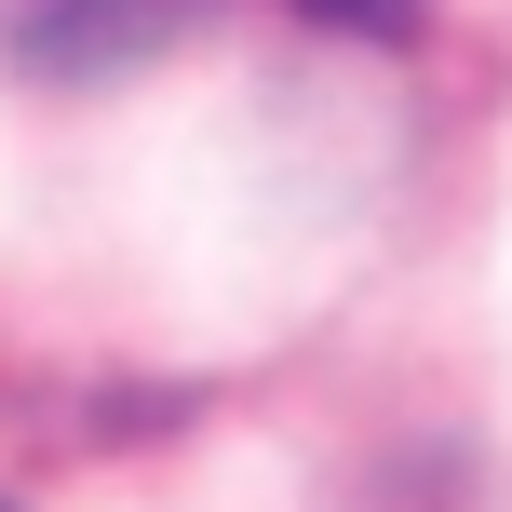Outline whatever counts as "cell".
Listing matches in <instances>:
<instances>
[{
	"label": "cell",
	"mask_w": 512,
	"mask_h": 512,
	"mask_svg": "<svg viewBox=\"0 0 512 512\" xmlns=\"http://www.w3.org/2000/svg\"><path fill=\"white\" fill-rule=\"evenodd\" d=\"M203 0H0V54L27 81H122L189 41Z\"/></svg>",
	"instance_id": "cell-1"
},
{
	"label": "cell",
	"mask_w": 512,
	"mask_h": 512,
	"mask_svg": "<svg viewBox=\"0 0 512 512\" xmlns=\"http://www.w3.org/2000/svg\"><path fill=\"white\" fill-rule=\"evenodd\" d=\"M297 14H324V27H351V41H405L432 0H297Z\"/></svg>",
	"instance_id": "cell-2"
}]
</instances>
